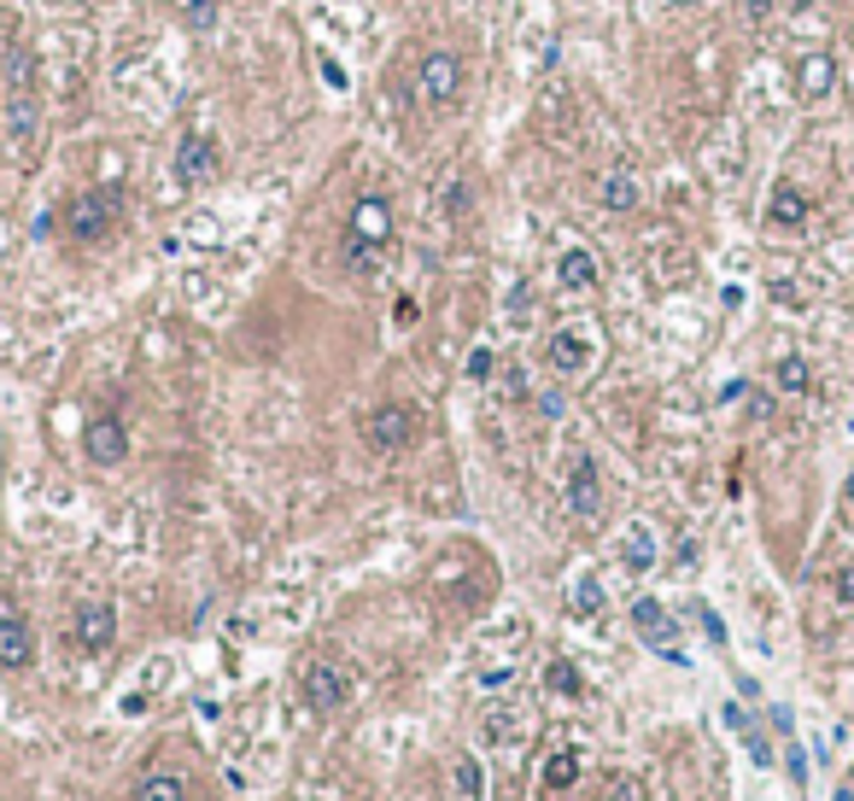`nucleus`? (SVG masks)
<instances>
[{"mask_svg": "<svg viewBox=\"0 0 854 801\" xmlns=\"http://www.w3.org/2000/svg\"><path fill=\"white\" fill-rule=\"evenodd\" d=\"M544 363H551L562 381H574V374H586L597 363V339L586 328H556L551 346H544Z\"/></svg>", "mask_w": 854, "mask_h": 801, "instance_id": "nucleus-11", "label": "nucleus"}, {"mask_svg": "<svg viewBox=\"0 0 854 801\" xmlns=\"http://www.w3.org/2000/svg\"><path fill=\"white\" fill-rule=\"evenodd\" d=\"M129 801H187V778L182 773H147Z\"/></svg>", "mask_w": 854, "mask_h": 801, "instance_id": "nucleus-19", "label": "nucleus"}, {"mask_svg": "<svg viewBox=\"0 0 854 801\" xmlns=\"http://www.w3.org/2000/svg\"><path fill=\"white\" fill-rule=\"evenodd\" d=\"M562 498H568V515H574V521H597V515H603V468H597L591 451H574V456H568V480H562Z\"/></svg>", "mask_w": 854, "mask_h": 801, "instance_id": "nucleus-7", "label": "nucleus"}, {"mask_svg": "<svg viewBox=\"0 0 854 801\" xmlns=\"http://www.w3.org/2000/svg\"><path fill=\"white\" fill-rule=\"evenodd\" d=\"M836 89V59L831 54H808L796 65V94L801 100H826Z\"/></svg>", "mask_w": 854, "mask_h": 801, "instance_id": "nucleus-14", "label": "nucleus"}, {"mask_svg": "<svg viewBox=\"0 0 854 801\" xmlns=\"http://www.w3.org/2000/svg\"><path fill=\"white\" fill-rule=\"evenodd\" d=\"M544 690L551 696H568V703H579V696H586V673L574 668V661H551V668H544Z\"/></svg>", "mask_w": 854, "mask_h": 801, "instance_id": "nucleus-20", "label": "nucleus"}, {"mask_svg": "<svg viewBox=\"0 0 854 801\" xmlns=\"http://www.w3.org/2000/svg\"><path fill=\"white\" fill-rule=\"evenodd\" d=\"M71 643L82 655H106L117 643V608L106 603V596H89V603H77L71 615Z\"/></svg>", "mask_w": 854, "mask_h": 801, "instance_id": "nucleus-9", "label": "nucleus"}, {"mask_svg": "<svg viewBox=\"0 0 854 801\" xmlns=\"http://www.w3.org/2000/svg\"><path fill=\"white\" fill-rule=\"evenodd\" d=\"M82 456H89L94 468H117L129 456V428H124V416H94L89 428H82Z\"/></svg>", "mask_w": 854, "mask_h": 801, "instance_id": "nucleus-10", "label": "nucleus"}, {"mask_svg": "<svg viewBox=\"0 0 854 801\" xmlns=\"http://www.w3.org/2000/svg\"><path fill=\"white\" fill-rule=\"evenodd\" d=\"M217 170H223L217 135L211 129H187L176 141V164H170V176H176L182 187H199V182H217Z\"/></svg>", "mask_w": 854, "mask_h": 801, "instance_id": "nucleus-8", "label": "nucleus"}, {"mask_svg": "<svg viewBox=\"0 0 854 801\" xmlns=\"http://www.w3.org/2000/svg\"><path fill=\"white\" fill-rule=\"evenodd\" d=\"M463 374H469V381H492V374H498V357H492V346H474L469 363H463Z\"/></svg>", "mask_w": 854, "mask_h": 801, "instance_id": "nucleus-25", "label": "nucleus"}, {"mask_svg": "<svg viewBox=\"0 0 854 801\" xmlns=\"http://www.w3.org/2000/svg\"><path fill=\"white\" fill-rule=\"evenodd\" d=\"M392 241V206L386 199H357L351 206V223H346V241H339V252H346L351 269H369V258Z\"/></svg>", "mask_w": 854, "mask_h": 801, "instance_id": "nucleus-4", "label": "nucleus"}, {"mask_svg": "<svg viewBox=\"0 0 854 801\" xmlns=\"http://www.w3.org/2000/svg\"><path fill=\"white\" fill-rule=\"evenodd\" d=\"M322 77H328V89H346V71H339V59H322Z\"/></svg>", "mask_w": 854, "mask_h": 801, "instance_id": "nucleus-28", "label": "nucleus"}, {"mask_svg": "<svg viewBox=\"0 0 854 801\" xmlns=\"http://www.w3.org/2000/svg\"><path fill=\"white\" fill-rule=\"evenodd\" d=\"M843 503L854 509V468H849V480H843Z\"/></svg>", "mask_w": 854, "mask_h": 801, "instance_id": "nucleus-31", "label": "nucleus"}, {"mask_svg": "<svg viewBox=\"0 0 854 801\" xmlns=\"http://www.w3.org/2000/svg\"><path fill=\"white\" fill-rule=\"evenodd\" d=\"M597 199H603L609 211H632L638 206V182H632L626 170H609V176L597 182Z\"/></svg>", "mask_w": 854, "mask_h": 801, "instance_id": "nucleus-21", "label": "nucleus"}, {"mask_svg": "<svg viewBox=\"0 0 854 801\" xmlns=\"http://www.w3.org/2000/svg\"><path fill=\"white\" fill-rule=\"evenodd\" d=\"M469 89V71H463V59L451 54V47H434V54H422L416 65V100L427 112H451L457 100H463Z\"/></svg>", "mask_w": 854, "mask_h": 801, "instance_id": "nucleus-3", "label": "nucleus"}, {"mask_svg": "<svg viewBox=\"0 0 854 801\" xmlns=\"http://www.w3.org/2000/svg\"><path fill=\"white\" fill-rule=\"evenodd\" d=\"M351 690H357L351 668H339V661H304L299 696H304V708H311V713H339L351 703Z\"/></svg>", "mask_w": 854, "mask_h": 801, "instance_id": "nucleus-5", "label": "nucleus"}, {"mask_svg": "<svg viewBox=\"0 0 854 801\" xmlns=\"http://www.w3.org/2000/svg\"><path fill=\"white\" fill-rule=\"evenodd\" d=\"M568 615L574 620H597V615H603V579H579V585H574V596H568Z\"/></svg>", "mask_w": 854, "mask_h": 801, "instance_id": "nucleus-23", "label": "nucleus"}, {"mask_svg": "<svg viewBox=\"0 0 854 801\" xmlns=\"http://www.w3.org/2000/svg\"><path fill=\"white\" fill-rule=\"evenodd\" d=\"M579 766H586V761H579V748H556V755L544 761V790H551V796L574 790V783H579Z\"/></svg>", "mask_w": 854, "mask_h": 801, "instance_id": "nucleus-18", "label": "nucleus"}, {"mask_svg": "<svg viewBox=\"0 0 854 801\" xmlns=\"http://www.w3.org/2000/svg\"><path fill=\"white\" fill-rule=\"evenodd\" d=\"M469 206H474V187H469L463 176H457V182L446 187V211H451V217H463Z\"/></svg>", "mask_w": 854, "mask_h": 801, "instance_id": "nucleus-26", "label": "nucleus"}, {"mask_svg": "<svg viewBox=\"0 0 854 801\" xmlns=\"http://www.w3.org/2000/svg\"><path fill=\"white\" fill-rule=\"evenodd\" d=\"M451 790H457V801H481L486 796V773H481V761H474V755H463L451 766Z\"/></svg>", "mask_w": 854, "mask_h": 801, "instance_id": "nucleus-22", "label": "nucleus"}, {"mask_svg": "<svg viewBox=\"0 0 854 801\" xmlns=\"http://www.w3.org/2000/svg\"><path fill=\"white\" fill-rule=\"evenodd\" d=\"M831 596H836V603H849V608H854V561H843V568L831 573Z\"/></svg>", "mask_w": 854, "mask_h": 801, "instance_id": "nucleus-27", "label": "nucleus"}, {"mask_svg": "<svg viewBox=\"0 0 854 801\" xmlns=\"http://www.w3.org/2000/svg\"><path fill=\"white\" fill-rule=\"evenodd\" d=\"M632 626H638V638L650 643V650L679 655V626H673V615L656 603V596H638V603H632Z\"/></svg>", "mask_w": 854, "mask_h": 801, "instance_id": "nucleus-12", "label": "nucleus"}, {"mask_svg": "<svg viewBox=\"0 0 854 801\" xmlns=\"http://www.w3.org/2000/svg\"><path fill=\"white\" fill-rule=\"evenodd\" d=\"M392 322H399V328H416V299H399V316Z\"/></svg>", "mask_w": 854, "mask_h": 801, "instance_id": "nucleus-29", "label": "nucleus"}, {"mask_svg": "<svg viewBox=\"0 0 854 801\" xmlns=\"http://www.w3.org/2000/svg\"><path fill=\"white\" fill-rule=\"evenodd\" d=\"M65 234H71L77 246H106L117 229H124V187L106 182V187H82L71 194V206H65Z\"/></svg>", "mask_w": 854, "mask_h": 801, "instance_id": "nucleus-1", "label": "nucleus"}, {"mask_svg": "<svg viewBox=\"0 0 854 801\" xmlns=\"http://www.w3.org/2000/svg\"><path fill=\"white\" fill-rule=\"evenodd\" d=\"M556 281L568 287V293H591V287H597V258H591L586 246H568L556 258Z\"/></svg>", "mask_w": 854, "mask_h": 801, "instance_id": "nucleus-15", "label": "nucleus"}, {"mask_svg": "<svg viewBox=\"0 0 854 801\" xmlns=\"http://www.w3.org/2000/svg\"><path fill=\"white\" fill-rule=\"evenodd\" d=\"M808 211H813V199L801 194L796 182H778L773 199H766V223H773V229H801V223H808Z\"/></svg>", "mask_w": 854, "mask_h": 801, "instance_id": "nucleus-13", "label": "nucleus"}, {"mask_svg": "<svg viewBox=\"0 0 854 801\" xmlns=\"http://www.w3.org/2000/svg\"><path fill=\"white\" fill-rule=\"evenodd\" d=\"M773 386L784 392V398H801V392H808L813 386V369H808V357H778V363H773Z\"/></svg>", "mask_w": 854, "mask_h": 801, "instance_id": "nucleus-17", "label": "nucleus"}, {"mask_svg": "<svg viewBox=\"0 0 854 801\" xmlns=\"http://www.w3.org/2000/svg\"><path fill=\"white\" fill-rule=\"evenodd\" d=\"M656 550H661V544H656V533L644 521H632L626 533H621V561H626L632 573H650L656 568Z\"/></svg>", "mask_w": 854, "mask_h": 801, "instance_id": "nucleus-16", "label": "nucleus"}, {"mask_svg": "<svg viewBox=\"0 0 854 801\" xmlns=\"http://www.w3.org/2000/svg\"><path fill=\"white\" fill-rule=\"evenodd\" d=\"M176 12H182V24L194 30V36H211L217 30V0H176Z\"/></svg>", "mask_w": 854, "mask_h": 801, "instance_id": "nucleus-24", "label": "nucleus"}, {"mask_svg": "<svg viewBox=\"0 0 854 801\" xmlns=\"http://www.w3.org/2000/svg\"><path fill=\"white\" fill-rule=\"evenodd\" d=\"M743 12H749V19H766V12H773V0H743Z\"/></svg>", "mask_w": 854, "mask_h": 801, "instance_id": "nucleus-30", "label": "nucleus"}, {"mask_svg": "<svg viewBox=\"0 0 854 801\" xmlns=\"http://www.w3.org/2000/svg\"><path fill=\"white\" fill-rule=\"evenodd\" d=\"M0 668H7V673H30V668H36V626H30L24 603L12 591H0Z\"/></svg>", "mask_w": 854, "mask_h": 801, "instance_id": "nucleus-6", "label": "nucleus"}, {"mask_svg": "<svg viewBox=\"0 0 854 801\" xmlns=\"http://www.w3.org/2000/svg\"><path fill=\"white\" fill-rule=\"evenodd\" d=\"M357 439H363L374 456H399L422 439V410L404 404V398H381V404H369V410L357 416Z\"/></svg>", "mask_w": 854, "mask_h": 801, "instance_id": "nucleus-2", "label": "nucleus"}]
</instances>
